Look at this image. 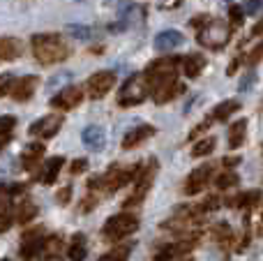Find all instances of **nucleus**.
Wrapping results in <instances>:
<instances>
[{
    "label": "nucleus",
    "instance_id": "1",
    "mask_svg": "<svg viewBox=\"0 0 263 261\" xmlns=\"http://www.w3.org/2000/svg\"><path fill=\"white\" fill-rule=\"evenodd\" d=\"M30 46L35 58L42 65H58L63 60H67L69 53H72L58 32H40V35H35L30 40Z\"/></svg>",
    "mask_w": 263,
    "mask_h": 261
},
{
    "label": "nucleus",
    "instance_id": "2",
    "mask_svg": "<svg viewBox=\"0 0 263 261\" xmlns=\"http://www.w3.org/2000/svg\"><path fill=\"white\" fill-rule=\"evenodd\" d=\"M178 58H162V60H155L148 69H145V81L150 86V95L159 90V88L168 86V83L178 81Z\"/></svg>",
    "mask_w": 263,
    "mask_h": 261
},
{
    "label": "nucleus",
    "instance_id": "3",
    "mask_svg": "<svg viewBox=\"0 0 263 261\" xmlns=\"http://www.w3.org/2000/svg\"><path fill=\"white\" fill-rule=\"evenodd\" d=\"M199 44H203L205 49H224L231 40V26L219 18L208 21V26H201L199 35H196Z\"/></svg>",
    "mask_w": 263,
    "mask_h": 261
},
{
    "label": "nucleus",
    "instance_id": "4",
    "mask_svg": "<svg viewBox=\"0 0 263 261\" xmlns=\"http://www.w3.org/2000/svg\"><path fill=\"white\" fill-rule=\"evenodd\" d=\"M150 95V86L145 81V74H132L127 81L123 83L118 95L120 106H136Z\"/></svg>",
    "mask_w": 263,
    "mask_h": 261
},
{
    "label": "nucleus",
    "instance_id": "5",
    "mask_svg": "<svg viewBox=\"0 0 263 261\" xmlns=\"http://www.w3.org/2000/svg\"><path fill=\"white\" fill-rule=\"evenodd\" d=\"M136 229H139V217L132 215V213H118V215L106 220L104 229H102V236H104L106 240H120V238H125V236L134 234Z\"/></svg>",
    "mask_w": 263,
    "mask_h": 261
},
{
    "label": "nucleus",
    "instance_id": "6",
    "mask_svg": "<svg viewBox=\"0 0 263 261\" xmlns=\"http://www.w3.org/2000/svg\"><path fill=\"white\" fill-rule=\"evenodd\" d=\"M114 86H116V74L111 72V69H100V72H95L88 79L86 92L90 100H102Z\"/></svg>",
    "mask_w": 263,
    "mask_h": 261
},
{
    "label": "nucleus",
    "instance_id": "7",
    "mask_svg": "<svg viewBox=\"0 0 263 261\" xmlns=\"http://www.w3.org/2000/svg\"><path fill=\"white\" fill-rule=\"evenodd\" d=\"M44 243H46V236H44V229H42V227H35V229H30L28 234H23L21 250H18L21 259H26V261L35 259L37 254H42Z\"/></svg>",
    "mask_w": 263,
    "mask_h": 261
},
{
    "label": "nucleus",
    "instance_id": "8",
    "mask_svg": "<svg viewBox=\"0 0 263 261\" xmlns=\"http://www.w3.org/2000/svg\"><path fill=\"white\" fill-rule=\"evenodd\" d=\"M81 100H83V88L67 86V88H63V90H60L53 100H51V106L63 109V111H69V109H74V106L81 104Z\"/></svg>",
    "mask_w": 263,
    "mask_h": 261
},
{
    "label": "nucleus",
    "instance_id": "9",
    "mask_svg": "<svg viewBox=\"0 0 263 261\" xmlns=\"http://www.w3.org/2000/svg\"><path fill=\"white\" fill-rule=\"evenodd\" d=\"M192 245H194V240H180V243L166 245L155 261H192Z\"/></svg>",
    "mask_w": 263,
    "mask_h": 261
},
{
    "label": "nucleus",
    "instance_id": "10",
    "mask_svg": "<svg viewBox=\"0 0 263 261\" xmlns=\"http://www.w3.org/2000/svg\"><path fill=\"white\" fill-rule=\"evenodd\" d=\"M60 125H63V118H60V116H44V118H40L37 123L30 125L28 134H32V137H42V139H51V137L58 134Z\"/></svg>",
    "mask_w": 263,
    "mask_h": 261
},
{
    "label": "nucleus",
    "instance_id": "11",
    "mask_svg": "<svg viewBox=\"0 0 263 261\" xmlns=\"http://www.w3.org/2000/svg\"><path fill=\"white\" fill-rule=\"evenodd\" d=\"M37 86H40V79H37L35 74H30V77H21V79L14 81L9 95H12V100H16V102H28L32 95H35Z\"/></svg>",
    "mask_w": 263,
    "mask_h": 261
},
{
    "label": "nucleus",
    "instance_id": "12",
    "mask_svg": "<svg viewBox=\"0 0 263 261\" xmlns=\"http://www.w3.org/2000/svg\"><path fill=\"white\" fill-rule=\"evenodd\" d=\"M210 174H213V166H210V164H203V166H199V169L192 171L190 178H187V183H185V194H190V197L199 194L201 190L208 185Z\"/></svg>",
    "mask_w": 263,
    "mask_h": 261
},
{
    "label": "nucleus",
    "instance_id": "13",
    "mask_svg": "<svg viewBox=\"0 0 263 261\" xmlns=\"http://www.w3.org/2000/svg\"><path fill=\"white\" fill-rule=\"evenodd\" d=\"M81 141H83V146H86V148L100 153L102 148L106 146V132H104V127H100V125H88V127L81 132Z\"/></svg>",
    "mask_w": 263,
    "mask_h": 261
},
{
    "label": "nucleus",
    "instance_id": "14",
    "mask_svg": "<svg viewBox=\"0 0 263 261\" xmlns=\"http://www.w3.org/2000/svg\"><path fill=\"white\" fill-rule=\"evenodd\" d=\"M182 42H185L182 32H178V30H162V32H157V35H155V49L166 53V51L178 49Z\"/></svg>",
    "mask_w": 263,
    "mask_h": 261
},
{
    "label": "nucleus",
    "instance_id": "15",
    "mask_svg": "<svg viewBox=\"0 0 263 261\" xmlns=\"http://www.w3.org/2000/svg\"><path fill=\"white\" fill-rule=\"evenodd\" d=\"M153 134H155L153 125H139V127L129 129V132L123 137V148H125V151H129V148H136L139 143H143L145 139L153 137Z\"/></svg>",
    "mask_w": 263,
    "mask_h": 261
},
{
    "label": "nucleus",
    "instance_id": "16",
    "mask_svg": "<svg viewBox=\"0 0 263 261\" xmlns=\"http://www.w3.org/2000/svg\"><path fill=\"white\" fill-rule=\"evenodd\" d=\"M65 252V240L60 236H46V243L42 248V254L40 259L42 261H53V259H60Z\"/></svg>",
    "mask_w": 263,
    "mask_h": 261
},
{
    "label": "nucleus",
    "instance_id": "17",
    "mask_svg": "<svg viewBox=\"0 0 263 261\" xmlns=\"http://www.w3.org/2000/svg\"><path fill=\"white\" fill-rule=\"evenodd\" d=\"M23 53V42L16 37H0V60H16Z\"/></svg>",
    "mask_w": 263,
    "mask_h": 261
},
{
    "label": "nucleus",
    "instance_id": "18",
    "mask_svg": "<svg viewBox=\"0 0 263 261\" xmlns=\"http://www.w3.org/2000/svg\"><path fill=\"white\" fill-rule=\"evenodd\" d=\"M203 67H205V58L199 53H190L182 58V72H185V77H190V79L199 77V74L203 72Z\"/></svg>",
    "mask_w": 263,
    "mask_h": 261
},
{
    "label": "nucleus",
    "instance_id": "19",
    "mask_svg": "<svg viewBox=\"0 0 263 261\" xmlns=\"http://www.w3.org/2000/svg\"><path fill=\"white\" fill-rule=\"evenodd\" d=\"M63 164H65L63 157H51V160L44 164L42 174H40V183H44V185L55 183V178H58V174H60V169H63Z\"/></svg>",
    "mask_w": 263,
    "mask_h": 261
},
{
    "label": "nucleus",
    "instance_id": "20",
    "mask_svg": "<svg viewBox=\"0 0 263 261\" xmlns=\"http://www.w3.org/2000/svg\"><path fill=\"white\" fill-rule=\"evenodd\" d=\"M67 35L74 37L79 42H90V40H97L100 37V30L95 26H81V23H72L67 26Z\"/></svg>",
    "mask_w": 263,
    "mask_h": 261
},
{
    "label": "nucleus",
    "instance_id": "21",
    "mask_svg": "<svg viewBox=\"0 0 263 261\" xmlns=\"http://www.w3.org/2000/svg\"><path fill=\"white\" fill-rule=\"evenodd\" d=\"M182 92H185V86H182L180 81H173V83H168V86L159 88L153 97H155V102H157V104H166V102L176 100L178 95H182Z\"/></svg>",
    "mask_w": 263,
    "mask_h": 261
},
{
    "label": "nucleus",
    "instance_id": "22",
    "mask_svg": "<svg viewBox=\"0 0 263 261\" xmlns=\"http://www.w3.org/2000/svg\"><path fill=\"white\" fill-rule=\"evenodd\" d=\"M245 137H247V120L240 118L229 129V148H240L245 143Z\"/></svg>",
    "mask_w": 263,
    "mask_h": 261
},
{
    "label": "nucleus",
    "instance_id": "23",
    "mask_svg": "<svg viewBox=\"0 0 263 261\" xmlns=\"http://www.w3.org/2000/svg\"><path fill=\"white\" fill-rule=\"evenodd\" d=\"M42 155H44V143H30V146H26L21 153L23 166H26V169H32V166L42 160Z\"/></svg>",
    "mask_w": 263,
    "mask_h": 261
},
{
    "label": "nucleus",
    "instance_id": "24",
    "mask_svg": "<svg viewBox=\"0 0 263 261\" xmlns=\"http://www.w3.org/2000/svg\"><path fill=\"white\" fill-rule=\"evenodd\" d=\"M86 252H88V245H86L83 234H74L72 243H69V248H67V257L72 261H83L86 259Z\"/></svg>",
    "mask_w": 263,
    "mask_h": 261
},
{
    "label": "nucleus",
    "instance_id": "25",
    "mask_svg": "<svg viewBox=\"0 0 263 261\" xmlns=\"http://www.w3.org/2000/svg\"><path fill=\"white\" fill-rule=\"evenodd\" d=\"M238 109H240V102H238V100H224L222 104L215 106L213 118H215V120H229Z\"/></svg>",
    "mask_w": 263,
    "mask_h": 261
},
{
    "label": "nucleus",
    "instance_id": "26",
    "mask_svg": "<svg viewBox=\"0 0 263 261\" xmlns=\"http://www.w3.org/2000/svg\"><path fill=\"white\" fill-rule=\"evenodd\" d=\"M16 127V118L14 116H0V151L7 146V141L12 139V132Z\"/></svg>",
    "mask_w": 263,
    "mask_h": 261
},
{
    "label": "nucleus",
    "instance_id": "27",
    "mask_svg": "<svg viewBox=\"0 0 263 261\" xmlns=\"http://www.w3.org/2000/svg\"><path fill=\"white\" fill-rule=\"evenodd\" d=\"M259 199H261L259 190H250V192H242V194H238L236 199H231V201H229V206H233V208H247V206H254V203H259Z\"/></svg>",
    "mask_w": 263,
    "mask_h": 261
},
{
    "label": "nucleus",
    "instance_id": "28",
    "mask_svg": "<svg viewBox=\"0 0 263 261\" xmlns=\"http://www.w3.org/2000/svg\"><path fill=\"white\" fill-rule=\"evenodd\" d=\"M215 139L213 137H205V139H201V141H196L194 143V148H192V157H205V155H210V153L215 151Z\"/></svg>",
    "mask_w": 263,
    "mask_h": 261
},
{
    "label": "nucleus",
    "instance_id": "29",
    "mask_svg": "<svg viewBox=\"0 0 263 261\" xmlns=\"http://www.w3.org/2000/svg\"><path fill=\"white\" fill-rule=\"evenodd\" d=\"M35 215H37V206L35 203H30V201H23L21 206H18V211H16V220L18 222H30Z\"/></svg>",
    "mask_w": 263,
    "mask_h": 261
},
{
    "label": "nucleus",
    "instance_id": "30",
    "mask_svg": "<svg viewBox=\"0 0 263 261\" xmlns=\"http://www.w3.org/2000/svg\"><path fill=\"white\" fill-rule=\"evenodd\" d=\"M129 252H132L129 245H123V248H114L111 252H106L104 257H100V261H127Z\"/></svg>",
    "mask_w": 263,
    "mask_h": 261
},
{
    "label": "nucleus",
    "instance_id": "31",
    "mask_svg": "<svg viewBox=\"0 0 263 261\" xmlns=\"http://www.w3.org/2000/svg\"><path fill=\"white\" fill-rule=\"evenodd\" d=\"M238 183V176L231 174V171H227V174L217 176V180H215V185H217L219 190H227V188H233V185Z\"/></svg>",
    "mask_w": 263,
    "mask_h": 261
},
{
    "label": "nucleus",
    "instance_id": "32",
    "mask_svg": "<svg viewBox=\"0 0 263 261\" xmlns=\"http://www.w3.org/2000/svg\"><path fill=\"white\" fill-rule=\"evenodd\" d=\"M14 81H16V79H14L12 74H3V77H0V97H3V95H9V92H12Z\"/></svg>",
    "mask_w": 263,
    "mask_h": 261
},
{
    "label": "nucleus",
    "instance_id": "33",
    "mask_svg": "<svg viewBox=\"0 0 263 261\" xmlns=\"http://www.w3.org/2000/svg\"><path fill=\"white\" fill-rule=\"evenodd\" d=\"M229 18H231L233 26H240L242 18H245V9H242V5L238 7V5H233L231 9H229Z\"/></svg>",
    "mask_w": 263,
    "mask_h": 261
},
{
    "label": "nucleus",
    "instance_id": "34",
    "mask_svg": "<svg viewBox=\"0 0 263 261\" xmlns=\"http://www.w3.org/2000/svg\"><path fill=\"white\" fill-rule=\"evenodd\" d=\"M215 236H217V240H219V243H224V245H227L229 240H231L233 231L229 229L227 225H219V227H215Z\"/></svg>",
    "mask_w": 263,
    "mask_h": 261
},
{
    "label": "nucleus",
    "instance_id": "35",
    "mask_svg": "<svg viewBox=\"0 0 263 261\" xmlns=\"http://www.w3.org/2000/svg\"><path fill=\"white\" fill-rule=\"evenodd\" d=\"M261 60H263V42H259V44L250 51V55H247V63L250 65H259Z\"/></svg>",
    "mask_w": 263,
    "mask_h": 261
},
{
    "label": "nucleus",
    "instance_id": "36",
    "mask_svg": "<svg viewBox=\"0 0 263 261\" xmlns=\"http://www.w3.org/2000/svg\"><path fill=\"white\" fill-rule=\"evenodd\" d=\"M242 9H245V14H259L261 9H263V0H245L242 3Z\"/></svg>",
    "mask_w": 263,
    "mask_h": 261
},
{
    "label": "nucleus",
    "instance_id": "37",
    "mask_svg": "<svg viewBox=\"0 0 263 261\" xmlns=\"http://www.w3.org/2000/svg\"><path fill=\"white\" fill-rule=\"evenodd\" d=\"M219 206H222V201H219L217 197H210L208 201L201 206V211H215V208H219Z\"/></svg>",
    "mask_w": 263,
    "mask_h": 261
},
{
    "label": "nucleus",
    "instance_id": "38",
    "mask_svg": "<svg viewBox=\"0 0 263 261\" xmlns=\"http://www.w3.org/2000/svg\"><path fill=\"white\" fill-rule=\"evenodd\" d=\"M88 169V160H74L72 164V174H83Z\"/></svg>",
    "mask_w": 263,
    "mask_h": 261
},
{
    "label": "nucleus",
    "instance_id": "39",
    "mask_svg": "<svg viewBox=\"0 0 263 261\" xmlns=\"http://www.w3.org/2000/svg\"><path fill=\"white\" fill-rule=\"evenodd\" d=\"M69 197H72V188L67 185V188H63V190L58 192V203H67Z\"/></svg>",
    "mask_w": 263,
    "mask_h": 261
},
{
    "label": "nucleus",
    "instance_id": "40",
    "mask_svg": "<svg viewBox=\"0 0 263 261\" xmlns=\"http://www.w3.org/2000/svg\"><path fill=\"white\" fill-rule=\"evenodd\" d=\"M254 79H256V72H250L245 79H242V83H240V90H247V88L254 83Z\"/></svg>",
    "mask_w": 263,
    "mask_h": 261
},
{
    "label": "nucleus",
    "instance_id": "41",
    "mask_svg": "<svg viewBox=\"0 0 263 261\" xmlns=\"http://www.w3.org/2000/svg\"><path fill=\"white\" fill-rule=\"evenodd\" d=\"M180 3H182V0H164V3H162V9H173L171 5H180Z\"/></svg>",
    "mask_w": 263,
    "mask_h": 261
},
{
    "label": "nucleus",
    "instance_id": "42",
    "mask_svg": "<svg viewBox=\"0 0 263 261\" xmlns=\"http://www.w3.org/2000/svg\"><path fill=\"white\" fill-rule=\"evenodd\" d=\"M238 162H240V157H227V160H224V164H227V166H236Z\"/></svg>",
    "mask_w": 263,
    "mask_h": 261
},
{
    "label": "nucleus",
    "instance_id": "43",
    "mask_svg": "<svg viewBox=\"0 0 263 261\" xmlns=\"http://www.w3.org/2000/svg\"><path fill=\"white\" fill-rule=\"evenodd\" d=\"M238 65H240V60H233V63L231 65H229V69H227V74H233V72H236V69H238Z\"/></svg>",
    "mask_w": 263,
    "mask_h": 261
},
{
    "label": "nucleus",
    "instance_id": "44",
    "mask_svg": "<svg viewBox=\"0 0 263 261\" xmlns=\"http://www.w3.org/2000/svg\"><path fill=\"white\" fill-rule=\"evenodd\" d=\"M259 32H263V21L259 23V28H254V35H259Z\"/></svg>",
    "mask_w": 263,
    "mask_h": 261
},
{
    "label": "nucleus",
    "instance_id": "45",
    "mask_svg": "<svg viewBox=\"0 0 263 261\" xmlns=\"http://www.w3.org/2000/svg\"><path fill=\"white\" fill-rule=\"evenodd\" d=\"M3 261H9V259H3Z\"/></svg>",
    "mask_w": 263,
    "mask_h": 261
}]
</instances>
